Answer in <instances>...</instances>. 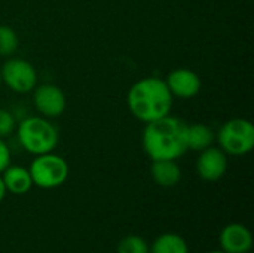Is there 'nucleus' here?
Listing matches in <instances>:
<instances>
[{
    "instance_id": "nucleus-1",
    "label": "nucleus",
    "mask_w": 254,
    "mask_h": 253,
    "mask_svg": "<svg viewBox=\"0 0 254 253\" xmlns=\"http://www.w3.org/2000/svg\"><path fill=\"white\" fill-rule=\"evenodd\" d=\"M186 125L180 118L164 116L147 122L143 130V149L152 161L177 160L186 151Z\"/></svg>"
},
{
    "instance_id": "nucleus-2",
    "label": "nucleus",
    "mask_w": 254,
    "mask_h": 253,
    "mask_svg": "<svg viewBox=\"0 0 254 253\" xmlns=\"http://www.w3.org/2000/svg\"><path fill=\"white\" fill-rule=\"evenodd\" d=\"M173 95L164 79L150 76L137 81L127 97L129 112L141 122L147 124L170 115Z\"/></svg>"
},
{
    "instance_id": "nucleus-3",
    "label": "nucleus",
    "mask_w": 254,
    "mask_h": 253,
    "mask_svg": "<svg viewBox=\"0 0 254 253\" xmlns=\"http://www.w3.org/2000/svg\"><path fill=\"white\" fill-rule=\"evenodd\" d=\"M16 136L19 145L33 155L52 152L58 143V131L46 118L30 116L18 124Z\"/></svg>"
},
{
    "instance_id": "nucleus-4",
    "label": "nucleus",
    "mask_w": 254,
    "mask_h": 253,
    "mask_svg": "<svg viewBox=\"0 0 254 253\" xmlns=\"http://www.w3.org/2000/svg\"><path fill=\"white\" fill-rule=\"evenodd\" d=\"M217 142L226 155H246L254 148V125L244 118L229 119L220 127Z\"/></svg>"
},
{
    "instance_id": "nucleus-5",
    "label": "nucleus",
    "mask_w": 254,
    "mask_h": 253,
    "mask_svg": "<svg viewBox=\"0 0 254 253\" xmlns=\"http://www.w3.org/2000/svg\"><path fill=\"white\" fill-rule=\"evenodd\" d=\"M28 171L33 185L42 189H52L61 186L67 180L70 169L63 157L48 152L36 155V158L30 164Z\"/></svg>"
},
{
    "instance_id": "nucleus-6",
    "label": "nucleus",
    "mask_w": 254,
    "mask_h": 253,
    "mask_svg": "<svg viewBox=\"0 0 254 253\" xmlns=\"http://www.w3.org/2000/svg\"><path fill=\"white\" fill-rule=\"evenodd\" d=\"M1 82L18 94L30 92L37 85L36 69L22 58H9L3 67H0Z\"/></svg>"
},
{
    "instance_id": "nucleus-7",
    "label": "nucleus",
    "mask_w": 254,
    "mask_h": 253,
    "mask_svg": "<svg viewBox=\"0 0 254 253\" xmlns=\"http://www.w3.org/2000/svg\"><path fill=\"white\" fill-rule=\"evenodd\" d=\"M165 84L173 97L183 98V100L196 97L202 86L199 75L195 70L186 67L171 70L165 79Z\"/></svg>"
},
{
    "instance_id": "nucleus-8",
    "label": "nucleus",
    "mask_w": 254,
    "mask_h": 253,
    "mask_svg": "<svg viewBox=\"0 0 254 253\" xmlns=\"http://www.w3.org/2000/svg\"><path fill=\"white\" fill-rule=\"evenodd\" d=\"M33 103L43 118H57L65 110V94L55 85L43 84L34 89Z\"/></svg>"
},
{
    "instance_id": "nucleus-9",
    "label": "nucleus",
    "mask_w": 254,
    "mask_h": 253,
    "mask_svg": "<svg viewBox=\"0 0 254 253\" xmlns=\"http://www.w3.org/2000/svg\"><path fill=\"white\" fill-rule=\"evenodd\" d=\"M228 170V155L220 149L210 146L199 152L196 160V171L205 182L220 180Z\"/></svg>"
},
{
    "instance_id": "nucleus-10",
    "label": "nucleus",
    "mask_w": 254,
    "mask_h": 253,
    "mask_svg": "<svg viewBox=\"0 0 254 253\" xmlns=\"http://www.w3.org/2000/svg\"><path fill=\"white\" fill-rule=\"evenodd\" d=\"M220 246L226 253H249L253 246L252 233L241 224H229L220 233Z\"/></svg>"
},
{
    "instance_id": "nucleus-11",
    "label": "nucleus",
    "mask_w": 254,
    "mask_h": 253,
    "mask_svg": "<svg viewBox=\"0 0 254 253\" xmlns=\"http://www.w3.org/2000/svg\"><path fill=\"white\" fill-rule=\"evenodd\" d=\"M150 174L156 185L162 188H173L182 179V171L176 160H156L152 161Z\"/></svg>"
},
{
    "instance_id": "nucleus-12",
    "label": "nucleus",
    "mask_w": 254,
    "mask_h": 253,
    "mask_svg": "<svg viewBox=\"0 0 254 253\" xmlns=\"http://www.w3.org/2000/svg\"><path fill=\"white\" fill-rule=\"evenodd\" d=\"M3 183L7 192L15 194V195H22L27 194L31 186H33V180L30 176L28 169L22 167V166H7L3 171Z\"/></svg>"
},
{
    "instance_id": "nucleus-13",
    "label": "nucleus",
    "mask_w": 254,
    "mask_h": 253,
    "mask_svg": "<svg viewBox=\"0 0 254 253\" xmlns=\"http://www.w3.org/2000/svg\"><path fill=\"white\" fill-rule=\"evenodd\" d=\"M214 131L205 124L186 125V146L192 151H204L214 143Z\"/></svg>"
},
{
    "instance_id": "nucleus-14",
    "label": "nucleus",
    "mask_w": 254,
    "mask_h": 253,
    "mask_svg": "<svg viewBox=\"0 0 254 253\" xmlns=\"http://www.w3.org/2000/svg\"><path fill=\"white\" fill-rule=\"evenodd\" d=\"M149 253H189V246L182 236L165 233L155 239L152 246H149Z\"/></svg>"
},
{
    "instance_id": "nucleus-15",
    "label": "nucleus",
    "mask_w": 254,
    "mask_h": 253,
    "mask_svg": "<svg viewBox=\"0 0 254 253\" xmlns=\"http://www.w3.org/2000/svg\"><path fill=\"white\" fill-rule=\"evenodd\" d=\"M18 34L9 25H0V55L9 57L18 48Z\"/></svg>"
},
{
    "instance_id": "nucleus-16",
    "label": "nucleus",
    "mask_w": 254,
    "mask_h": 253,
    "mask_svg": "<svg viewBox=\"0 0 254 253\" xmlns=\"http://www.w3.org/2000/svg\"><path fill=\"white\" fill-rule=\"evenodd\" d=\"M118 253H149V246L143 237L131 234L118 243Z\"/></svg>"
},
{
    "instance_id": "nucleus-17",
    "label": "nucleus",
    "mask_w": 254,
    "mask_h": 253,
    "mask_svg": "<svg viewBox=\"0 0 254 253\" xmlns=\"http://www.w3.org/2000/svg\"><path fill=\"white\" fill-rule=\"evenodd\" d=\"M15 128H16L15 116L9 110L0 107V139L10 136L15 131Z\"/></svg>"
},
{
    "instance_id": "nucleus-18",
    "label": "nucleus",
    "mask_w": 254,
    "mask_h": 253,
    "mask_svg": "<svg viewBox=\"0 0 254 253\" xmlns=\"http://www.w3.org/2000/svg\"><path fill=\"white\" fill-rule=\"evenodd\" d=\"M10 164V151L3 139H0V173L4 171V169Z\"/></svg>"
},
{
    "instance_id": "nucleus-19",
    "label": "nucleus",
    "mask_w": 254,
    "mask_h": 253,
    "mask_svg": "<svg viewBox=\"0 0 254 253\" xmlns=\"http://www.w3.org/2000/svg\"><path fill=\"white\" fill-rule=\"evenodd\" d=\"M6 188H4V183H3V179H1V176H0V203L4 200V195H6Z\"/></svg>"
},
{
    "instance_id": "nucleus-20",
    "label": "nucleus",
    "mask_w": 254,
    "mask_h": 253,
    "mask_svg": "<svg viewBox=\"0 0 254 253\" xmlns=\"http://www.w3.org/2000/svg\"><path fill=\"white\" fill-rule=\"evenodd\" d=\"M208 253H226V252H223V251H213V252H208Z\"/></svg>"
},
{
    "instance_id": "nucleus-21",
    "label": "nucleus",
    "mask_w": 254,
    "mask_h": 253,
    "mask_svg": "<svg viewBox=\"0 0 254 253\" xmlns=\"http://www.w3.org/2000/svg\"><path fill=\"white\" fill-rule=\"evenodd\" d=\"M0 85H1V73H0Z\"/></svg>"
}]
</instances>
